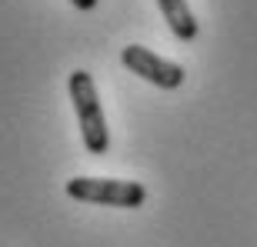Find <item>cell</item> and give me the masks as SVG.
I'll return each instance as SVG.
<instances>
[{
	"instance_id": "5b68a950",
	"label": "cell",
	"mask_w": 257,
	"mask_h": 247,
	"mask_svg": "<svg viewBox=\"0 0 257 247\" xmlns=\"http://www.w3.org/2000/svg\"><path fill=\"white\" fill-rule=\"evenodd\" d=\"M70 4H74L77 10H94L97 7V0H70Z\"/></svg>"
},
{
	"instance_id": "6da1fadb",
	"label": "cell",
	"mask_w": 257,
	"mask_h": 247,
	"mask_svg": "<svg viewBox=\"0 0 257 247\" xmlns=\"http://www.w3.org/2000/svg\"><path fill=\"white\" fill-rule=\"evenodd\" d=\"M67 90H70V100H74L77 124H80V137H84L87 154L104 157L107 147H110V131H107L104 110H100V97H97L94 77L87 74V70H74V74L67 77Z\"/></svg>"
},
{
	"instance_id": "7a4b0ae2",
	"label": "cell",
	"mask_w": 257,
	"mask_h": 247,
	"mask_svg": "<svg viewBox=\"0 0 257 247\" xmlns=\"http://www.w3.org/2000/svg\"><path fill=\"white\" fill-rule=\"evenodd\" d=\"M67 197L80 204H104V207H141L147 190L137 181H114V177H70Z\"/></svg>"
},
{
	"instance_id": "277c9868",
	"label": "cell",
	"mask_w": 257,
	"mask_h": 247,
	"mask_svg": "<svg viewBox=\"0 0 257 247\" xmlns=\"http://www.w3.org/2000/svg\"><path fill=\"white\" fill-rule=\"evenodd\" d=\"M157 7H161L164 20H167V27L177 40L184 44H191L197 37V20H194L191 7H187V0H157Z\"/></svg>"
},
{
	"instance_id": "3957f363",
	"label": "cell",
	"mask_w": 257,
	"mask_h": 247,
	"mask_svg": "<svg viewBox=\"0 0 257 247\" xmlns=\"http://www.w3.org/2000/svg\"><path fill=\"white\" fill-rule=\"evenodd\" d=\"M120 64L131 70V74L144 77L147 84L154 87H164V90H177L184 84V67L174 64V60L161 57V54H154V50L141 47V44H131V47L120 50Z\"/></svg>"
}]
</instances>
